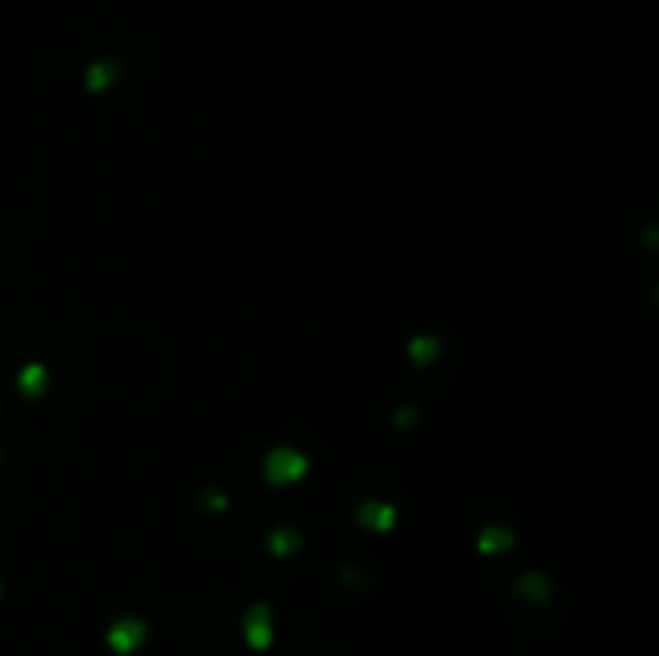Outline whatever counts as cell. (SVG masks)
<instances>
[{
    "label": "cell",
    "mask_w": 659,
    "mask_h": 656,
    "mask_svg": "<svg viewBox=\"0 0 659 656\" xmlns=\"http://www.w3.org/2000/svg\"><path fill=\"white\" fill-rule=\"evenodd\" d=\"M309 470V460L293 448H274L264 460V476L274 486H290V483H299Z\"/></svg>",
    "instance_id": "6da1fadb"
},
{
    "label": "cell",
    "mask_w": 659,
    "mask_h": 656,
    "mask_svg": "<svg viewBox=\"0 0 659 656\" xmlns=\"http://www.w3.org/2000/svg\"><path fill=\"white\" fill-rule=\"evenodd\" d=\"M357 521L367 531L383 534V531H390L392 525H396V508H392L390 502H364L357 508Z\"/></svg>",
    "instance_id": "7a4b0ae2"
},
{
    "label": "cell",
    "mask_w": 659,
    "mask_h": 656,
    "mask_svg": "<svg viewBox=\"0 0 659 656\" xmlns=\"http://www.w3.org/2000/svg\"><path fill=\"white\" fill-rule=\"evenodd\" d=\"M511 544H515V534L509 528H486L476 541V547L483 553H502V550H509Z\"/></svg>",
    "instance_id": "3957f363"
},
{
    "label": "cell",
    "mask_w": 659,
    "mask_h": 656,
    "mask_svg": "<svg viewBox=\"0 0 659 656\" xmlns=\"http://www.w3.org/2000/svg\"><path fill=\"white\" fill-rule=\"evenodd\" d=\"M48 386V373L42 364H29V367L20 373V390L26 392V396H42Z\"/></svg>",
    "instance_id": "277c9868"
},
{
    "label": "cell",
    "mask_w": 659,
    "mask_h": 656,
    "mask_svg": "<svg viewBox=\"0 0 659 656\" xmlns=\"http://www.w3.org/2000/svg\"><path fill=\"white\" fill-rule=\"evenodd\" d=\"M409 357H412L415 364H418V367L431 364V360L437 357V338H428V335L415 338V341L409 344Z\"/></svg>",
    "instance_id": "5b68a950"
},
{
    "label": "cell",
    "mask_w": 659,
    "mask_h": 656,
    "mask_svg": "<svg viewBox=\"0 0 659 656\" xmlns=\"http://www.w3.org/2000/svg\"><path fill=\"white\" fill-rule=\"evenodd\" d=\"M248 634H251V641L261 647V643H267V634H270V627H267V611L264 608H255L251 615H248Z\"/></svg>",
    "instance_id": "8992f818"
},
{
    "label": "cell",
    "mask_w": 659,
    "mask_h": 656,
    "mask_svg": "<svg viewBox=\"0 0 659 656\" xmlns=\"http://www.w3.org/2000/svg\"><path fill=\"white\" fill-rule=\"evenodd\" d=\"M139 637H142V627L132 625V621H122L120 627H113V643H116L120 650H129Z\"/></svg>",
    "instance_id": "52a82bcc"
},
{
    "label": "cell",
    "mask_w": 659,
    "mask_h": 656,
    "mask_svg": "<svg viewBox=\"0 0 659 656\" xmlns=\"http://www.w3.org/2000/svg\"><path fill=\"white\" fill-rule=\"evenodd\" d=\"M267 544H270V550H274V553L286 557V553H293L296 547H299V537H296L293 531H274Z\"/></svg>",
    "instance_id": "ba28073f"
},
{
    "label": "cell",
    "mask_w": 659,
    "mask_h": 656,
    "mask_svg": "<svg viewBox=\"0 0 659 656\" xmlns=\"http://www.w3.org/2000/svg\"><path fill=\"white\" fill-rule=\"evenodd\" d=\"M110 80H113L110 68H106V64H94V68H90V74H87V87L90 90H104Z\"/></svg>",
    "instance_id": "9c48e42d"
},
{
    "label": "cell",
    "mask_w": 659,
    "mask_h": 656,
    "mask_svg": "<svg viewBox=\"0 0 659 656\" xmlns=\"http://www.w3.org/2000/svg\"><path fill=\"white\" fill-rule=\"evenodd\" d=\"M521 592L525 595H544L547 592V585H544V579L540 576H525L521 579Z\"/></svg>",
    "instance_id": "30bf717a"
}]
</instances>
